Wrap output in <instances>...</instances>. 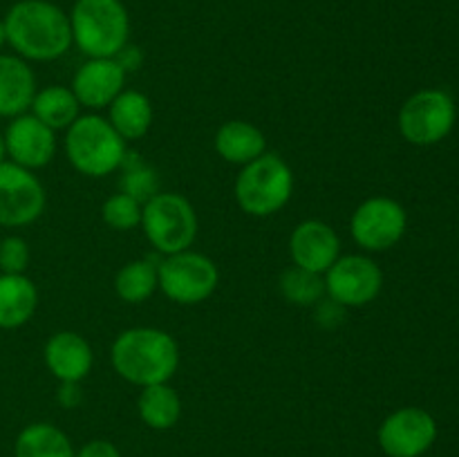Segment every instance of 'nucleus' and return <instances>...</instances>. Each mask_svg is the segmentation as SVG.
Wrapping results in <instances>:
<instances>
[{
	"mask_svg": "<svg viewBox=\"0 0 459 457\" xmlns=\"http://www.w3.org/2000/svg\"><path fill=\"white\" fill-rule=\"evenodd\" d=\"M3 22L7 45L27 63L58 61L72 47L70 16L49 0H18Z\"/></svg>",
	"mask_w": 459,
	"mask_h": 457,
	"instance_id": "nucleus-1",
	"label": "nucleus"
},
{
	"mask_svg": "<svg viewBox=\"0 0 459 457\" xmlns=\"http://www.w3.org/2000/svg\"><path fill=\"white\" fill-rule=\"evenodd\" d=\"M110 363L121 379L139 388L169 384L179 367V345L160 327H130L112 341Z\"/></svg>",
	"mask_w": 459,
	"mask_h": 457,
	"instance_id": "nucleus-2",
	"label": "nucleus"
},
{
	"mask_svg": "<svg viewBox=\"0 0 459 457\" xmlns=\"http://www.w3.org/2000/svg\"><path fill=\"white\" fill-rule=\"evenodd\" d=\"M67 16L72 45L85 58H115L130 43V16L121 0H76Z\"/></svg>",
	"mask_w": 459,
	"mask_h": 457,
	"instance_id": "nucleus-3",
	"label": "nucleus"
},
{
	"mask_svg": "<svg viewBox=\"0 0 459 457\" xmlns=\"http://www.w3.org/2000/svg\"><path fill=\"white\" fill-rule=\"evenodd\" d=\"M65 155L76 173L101 179L124 166L128 142L121 139L106 116L90 112L65 130Z\"/></svg>",
	"mask_w": 459,
	"mask_h": 457,
	"instance_id": "nucleus-4",
	"label": "nucleus"
},
{
	"mask_svg": "<svg viewBox=\"0 0 459 457\" xmlns=\"http://www.w3.org/2000/svg\"><path fill=\"white\" fill-rule=\"evenodd\" d=\"M233 193L247 215L269 218L290 204L294 195V170L281 155L267 151L258 160L240 166Z\"/></svg>",
	"mask_w": 459,
	"mask_h": 457,
	"instance_id": "nucleus-5",
	"label": "nucleus"
},
{
	"mask_svg": "<svg viewBox=\"0 0 459 457\" xmlns=\"http://www.w3.org/2000/svg\"><path fill=\"white\" fill-rule=\"evenodd\" d=\"M142 231L161 255L191 249L197 237V211L182 193H155L143 202Z\"/></svg>",
	"mask_w": 459,
	"mask_h": 457,
	"instance_id": "nucleus-6",
	"label": "nucleus"
},
{
	"mask_svg": "<svg viewBox=\"0 0 459 457\" xmlns=\"http://www.w3.org/2000/svg\"><path fill=\"white\" fill-rule=\"evenodd\" d=\"M160 291L178 305H200L215 294L220 285V269L200 251H179L164 255L157 263Z\"/></svg>",
	"mask_w": 459,
	"mask_h": 457,
	"instance_id": "nucleus-7",
	"label": "nucleus"
},
{
	"mask_svg": "<svg viewBox=\"0 0 459 457\" xmlns=\"http://www.w3.org/2000/svg\"><path fill=\"white\" fill-rule=\"evenodd\" d=\"M455 116L457 110L451 94L435 88L420 90L408 97L399 110V133L408 143L433 146L448 137L455 125Z\"/></svg>",
	"mask_w": 459,
	"mask_h": 457,
	"instance_id": "nucleus-8",
	"label": "nucleus"
},
{
	"mask_svg": "<svg viewBox=\"0 0 459 457\" xmlns=\"http://www.w3.org/2000/svg\"><path fill=\"white\" fill-rule=\"evenodd\" d=\"M325 296L343 309L366 307L384 289V272L366 254L339 255L336 263L323 273Z\"/></svg>",
	"mask_w": 459,
	"mask_h": 457,
	"instance_id": "nucleus-9",
	"label": "nucleus"
},
{
	"mask_svg": "<svg viewBox=\"0 0 459 457\" xmlns=\"http://www.w3.org/2000/svg\"><path fill=\"white\" fill-rule=\"evenodd\" d=\"M408 228V213L397 200L375 195L363 200L350 218V236L368 254H381L397 245Z\"/></svg>",
	"mask_w": 459,
	"mask_h": 457,
	"instance_id": "nucleus-10",
	"label": "nucleus"
},
{
	"mask_svg": "<svg viewBox=\"0 0 459 457\" xmlns=\"http://www.w3.org/2000/svg\"><path fill=\"white\" fill-rule=\"evenodd\" d=\"M48 206V193L43 182L13 161L0 164V227H30L43 215Z\"/></svg>",
	"mask_w": 459,
	"mask_h": 457,
	"instance_id": "nucleus-11",
	"label": "nucleus"
},
{
	"mask_svg": "<svg viewBox=\"0 0 459 457\" xmlns=\"http://www.w3.org/2000/svg\"><path fill=\"white\" fill-rule=\"evenodd\" d=\"M377 439L388 457H421L437 439V421L424 408H399L381 421Z\"/></svg>",
	"mask_w": 459,
	"mask_h": 457,
	"instance_id": "nucleus-12",
	"label": "nucleus"
},
{
	"mask_svg": "<svg viewBox=\"0 0 459 457\" xmlns=\"http://www.w3.org/2000/svg\"><path fill=\"white\" fill-rule=\"evenodd\" d=\"M7 160L27 170H40L56 155V133L31 112L9 119L4 128Z\"/></svg>",
	"mask_w": 459,
	"mask_h": 457,
	"instance_id": "nucleus-13",
	"label": "nucleus"
},
{
	"mask_svg": "<svg viewBox=\"0 0 459 457\" xmlns=\"http://www.w3.org/2000/svg\"><path fill=\"white\" fill-rule=\"evenodd\" d=\"M128 72L117 58H85L72 76L70 90L85 110H106L126 90Z\"/></svg>",
	"mask_w": 459,
	"mask_h": 457,
	"instance_id": "nucleus-14",
	"label": "nucleus"
},
{
	"mask_svg": "<svg viewBox=\"0 0 459 457\" xmlns=\"http://www.w3.org/2000/svg\"><path fill=\"white\" fill-rule=\"evenodd\" d=\"M290 255L294 267L323 276L341 255V237L323 220H303L290 236Z\"/></svg>",
	"mask_w": 459,
	"mask_h": 457,
	"instance_id": "nucleus-15",
	"label": "nucleus"
},
{
	"mask_svg": "<svg viewBox=\"0 0 459 457\" xmlns=\"http://www.w3.org/2000/svg\"><path fill=\"white\" fill-rule=\"evenodd\" d=\"M43 361L58 384H81L92 372L94 352L85 336H81L79 332L63 330L48 339Z\"/></svg>",
	"mask_w": 459,
	"mask_h": 457,
	"instance_id": "nucleus-16",
	"label": "nucleus"
},
{
	"mask_svg": "<svg viewBox=\"0 0 459 457\" xmlns=\"http://www.w3.org/2000/svg\"><path fill=\"white\" fill-rule=\"evenodd\" d=\"M36 90V74L30 63L16 54H0V119L30 112Z\"/></svg>",
	"mask_w": 459,
	"mask_h": 457,
	"instance_id": "nucleus-17",
	"label": "nucleus"
},
{
	"mask_svg": "<svg viewBox=\"0 0 459 457\" xmlns=\"http://www.w3.org/2000/svg\"><path fill=\"white\" fill-rule=\"evenodd\" d=\"M39 289L27 273H0V330H18L34 318Z\"/></svg>",
	"mask_w": 459,
	"mask_h": 457,
	"instance_id": "nucleus-18",
	"label": "nucleus"
},
{
	"mask_svg": "<svg viewBox=\"0 0 459 457\" xmlns=\"http://www.w3.org/2000/svg\"><path fill=\"white\" fill-rule=\"evenodd\" d=\"M215 152L224 161L236 166H245L249 161L258 160L263 152H267V137L263 130L251 121L231 119L222 124L213 139Z\"/></svg>",
	"mask_w": 459,
	"mask_h": 457,
	"instance_id": "nucleus-19",
	"label": "nucleus"
},
{
	"mask_svg": "<svg viewBox=\"0 0 459 457\" xmlns=\"http://www.w3.org/2000/svg\"><path fill=\"white\" fill-rule=\"evenodd\" d=\"M106 110V119L110 121V125L121 134L124 142H137V139L146 137L148 130L152 128V119H155L151 99L139 90L126 88Z\"/></svg>",
	"mask_w": 459,
	"mask_h": 457,
	"instance_id": "nucleus-20",
	"label": "nucleus"
},
{
	"mask_svg": "<svg viewBox=\"0 0 459 457\" xmlns=\"http://www.w3.org/2000/svg\"><path fill=\"white\" fill-rule=\"evenodd\" d=\"M30 112L48 128L58 133V130H67L79 119L81 103L76 101L70 85H48V88L36 90Z\"/></svg>",
	"mask_w": 459,
	"mask_h": 457,
	"instance_id": "nucleus-21",
	"label": "nucleus"
},
{
	"mask_svg": "<svg viewBox=\"0 0 459 457\" xmlns=\"http://www.w3.org/2000/svg\"><path fill=\"white\" fill-rule=\"evenodd\" d=\"M13 457H74V446L58 426L36 421L16 435Z\"/></svg>",
	"mask_w": 459,
	"mask_h": 457,
	"instance_id": "nucleus-22",
	"label": "nucleus"
},
{
	"mask_svg": "<svg viewBox=\"0 0 459 457\" xmlns=\"http://www.w3.org/2000/svg\"><path fill=\"white\" fill-rule=\"evenodd\" d=\"M137 412L148 428L169 430L182 417V399L170 384L146 385L137 397Z\"/></svg>",
	"mask_w": 459,
	"mask_h": 457,
	"instance_id": "nucleus-23",
	"label": "nucleus"
},
{
	"mask_svg": "<svg viewBox=\"0 0 459 457\" xmlns=\"http://www.w3.org/2000/svg\"><path fill=\"white\" fill-rule=\"evenodd\" d=\"M160 289L157 263L151 258H137L126 263L115 276V294L128 305H142Z\"/></svg>",
	"mask_w": 459,
	"mask_h": 457,
	"instance_id": "nucleus-24",
	"label": "nucleus"
},
{
	"mask_svg": "<svg viewBox=\"0 0 459 457\" xmlns=\"http://www.w3.org/2000/svg\"><path fill=\"white\" fill-rule=\"evenodd\" d=\"M281 294L285 296L287 303L300 305V307H312L318 305L325 296V282L323 276L291 264L281 276Z\"/></svg>",
	"mask_w": 459,
	"mask_h": 457,
	"instance_id": "nucleus-25",
	"label": "nucleus"
},
{
	"mask_svg": "<svg viewBox=\"0 0 459 457\" xmlns=\"http://www.w3.org/2000/svg\"><path fill=\"white\" fill-rule=\"evenodd\" d=\"M142 209L143 204L137 197L119 191L112 193L101 206V218L115 231H133L142 224Z\"/></svg>",
	"mask_w": 459,
	"mask_h": 457,
	"instance_id": "nucleus-26",
	"label": "nucleus"
},
{
	"mask_svg": "<svg viewBox=\"0 0 459 457\" xmlns=\"http://www.w3.org/2000/svg\"><path fill=\"white\" fill-rule=\"evenodd\" d=\"M124 179H121V191L128 193V195L137 197L139 202H146L151 200L157 191V177L152 173V168H148L146 164L142 161H130V157H126L124 166Z\"/></svg>",
	"mask_w": 459,
	"mask_h": 457,
	"instance_id": "nucleus-27",
	"label": "nucleus"
},
{
	"mask_svg": "<svg viewBox=\"0 0 459 457\" xmlns=\"http://www.w3.org/2000/svg\"><path fill=\"white\" fill-rule=\"evenodd\" d=\"M31 251L25 237L7 236L0 240V273H25Z\"/></svg>",
	"mask_w": 459,
	"mask_h": 457,
	"instance_id": "nucleus-28",
	"label": "nucleus"
},
{
	"mask_svg": "<svg viewBox=\"0 0 459 457\" xmlns=\"http://www.w3.org/2000/svg\"><path fill=\"white\" fill-rule=\"evenodd\" d=\"M74 457H121V451L108 439H92L74 451Z\"/></svg>",
	"mask_w": 459,
	"mask_h": 457,
	"instance_id": "nucleus-29",
	"label": "nucleus"
},
{
	"mask_svg": "<svg viewBox=\"0 0 459 457\" xmlns=\"http://www.w3.org/2000/svg\"><path fill=\"white\" fill-rule=\"evenodd\" d=\"M83 399L79 384H58V403L63 408H76Z\"/></svg>",
	"mask_w": 459,
	"mask_h": 457,
	"instance_id": "nucleus-30",
	"label": "nucleus"
},
{
	"mask_svg": "<svg viewBox=\"0 0 459 457\" xmlns=\"http://www.w3.org/2000/svg\"><path fill=\"white\" fill-rule=\"evenodd\" d=\"M7 45V34H4V22L0 18V54H3V47Z\"/></svg>",
	"mask_w": 459,
	"mask_h": 457,
	"instance_id": "nucleus-31",
	"label": "nucleus"
},
{
	"mask_svg": "<svg viewBox=\"0 0 459 457\" xmlns=\"http://www.w3.org/2000/svg\"><path fill=\"white\" fill-rule=\"evenodd\" d=\"M7 161V148H4V134L0 133V164Z\"/></svg>",
	"mask_w": 459,
	"mask_h": 457,
	"instance_id": "nucleus-32",
	"label": "nucleus"
}]
</instances>
